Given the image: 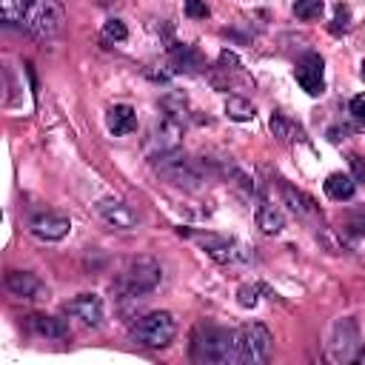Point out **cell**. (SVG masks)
<instances>
[{"label":"cell","instance_id":"1","mask_svg":"<svg viewBox=\"0 0 365 365\" xmlns=\"http://www.w3.org/2000/svg\"><path fill=\"white\" fill-rule=\"evenodd\" d=\"M234 334L237 331L200 322L191 334V359L194 362H234Z\"/></svg>","mask_w":365,"mask_h":365},{"label":"cell","instance_id":"2","mask_svg":"<svg viewBox=\"0 0 365 365\" xmlns=\"http://www.w3.org/2000/svg\"><path fill=\"white\" fill-rule=\"evenodd\" d=\"M151 163H154V171H157L163 180H168L171 185L188 188V191L200 188V185L208 180L205 163H202V160H194V157H188V154H182L180 148H177V151H168V154H160V157H154Z\"/></svg>","mask_w":365,"mask_h":365},{"label":"cell","instance_id":"3","mask_svg":"<svg viewBox=\"0 0 365 365\" xmlns=\"http://www.w3.org/2000/svg\"><path fill=\"white\" fill-rule=\"evenodd\" d=\"M160 279H163L160 262L151 259V257H137V259H131V262L120 271V277L114 279V291H117L123 299H137V297L151 294V291L160 285Z\"/></svg>","mask_w":365,"mask_h":365},{"label":"cell","instance_id":"4","mask_svg":"<svg viewBox=\"0 0 365 365\" xmlns=\"http://www.w3.org/2000/svg\"><path fill=\"white\" fill-rule=\"evenodd\" d=\"M274 336L262 322H248L234 334V362L237 365H257L271 356Z\"/></svg>","mask_w":365,"mask_h":365},{"label":"cell","instance_id":"5","mask_svg":"<svg viewBox=\"0 0 365 365\" xmlns=\"http://www.w3.org/2000/svg\"><path fill=\"white\" fill-rule=\"evenodd\" d=\"M20 23L31 37L46 40V37L60 34V29L66 23V11H63L60 0H31Z\"/></svg>","mask_w":365,"mask_h":365},{"label":"cell","instance_id":"6","mask_svg":"<svg viewBox=\"0 0 365 365\" xmlns=\"http://www.w3.org/2000/svg\"><path fill=\"white\" fill-rule=\"evenodd\" d=\"M177 334V322L168 311H151L140 317L131 328V339L143 348H165Z\"/></svg>","mask_w":365,"mask_h":365},{"label":"cell","instance_id":"7","mask_svg":"<svg viewBox=\"0 0 365 365\" xmlns=\"http://www.w3.org/2000/svg\"><path fill=\"white\" fill-rule=\"evenodd\" d=\"M182 237H191V240H197L202 248H205V254L211 257V259H217V262H228V265H234V262H248L251 259V251L254 248H248V245H242L240 240H234V237H222V234H202V231H188V228H177Z\"/></svg>","mask_w":365,"mask_h":365},{"label":"cell","instance_id":"8","mask_svg":"<svg viewBox=\"0 0 365 365\" xmlns=\"http://www.w3.org/2000/svg\"><path fill=\"white\" fill-rule=\"evenodd\" d=\"M362 354V342H359V328L354 319H339L331 328L328 336V359L331 362H354Z\"/></svg>","mask_w":365,"mask_h":365},{"label":"cell","instance_id":"9","mask_svg":"<svg viewBox=\"0 0 365 365\" xmlns=\"http://www.w3.org/2000/svg\"><path fill=\"white\" fill-rule=\"evenodd\" d=\"M180 137H182V123L180 120H171L165 114H160V120L151 125L148 137H145V151L148 157H160V154H168V151H177L180 148Z\"/></svg>","mask_w":365,"mask_h":365},{"label":"cell","instance_id":"10","mask_svg":"<svg viewBox=\"0 0 365 365\" xmlns=\"http://www.w3.org/2000/svg\"><path fill=\"white\" fill-rule=\"evenodd\" d=\"M322 74H325V63H322V57L317 51H308V54H302L297 60L294 77H297V83L302 86L305 94H311V97L322 94V88H325V77Z\"/></svg>","mask_w":365,"mask_h":365},{"label":"cell","instance_id":"11","mask_svg":"<svg viewBox=\"0 0 365 365\" xmlns=\"http://www.w3.org/2000/svg\"><path fill=\"white\" fill-rule=\"evenodd\" d=\"M66 314L86 322V325H100L106 317V305L97 294H77L74 299L66 302Z\"/></svg>","mask_w":365,"mask_h":365},{"label":"cell","instance_id":"12","mask_svg":"<svg viewBox=\"0 0 365 365\" xmlns=\"http://www.w3.org/2000/svg\"><path fill=\"white\" fill-rule=\"evenodd\" d=\"M97 214H100L111 228H117V231H128V228L137 225V214H134V208L125 205L123 200H114V197L100 200V202H97Z\"/></svg>","mask_w":365,"mask_h":365},{"label":"cell","instance_id":"13","mask_svg":"<svg viewBox=\"0 0 365 365\" xmlns=\"http://www.w3.org/2000/svg\"><path fill=\"white\" fill-rule=\"evenodd\" d=\"M71 231V220L63 214H40L31 220V234L46 242H57Z\"/></svg>","mask_w":365,"mask_h":365},{"label":"cell","instance_id":"14","mask_svg":"<svg viewBox=\"0 0 365 365\" xmlns=\"http://www.w3.org/2000/svg\"><path fill=\"white\" fill-rule=\"evenodd\" d=\"M6 288L14 294V297H23V299H40L46 294L43 282L37 279V274L31 271H9L6 274Z\"/></svg>","mask_w":365,"mask_h":365},{"label":"cell","instance_id":"15","mask_svg":"<svg viewBox=\"0 0 365 365\" xmlns=\"http://www.w3.org/2000/svg\"><path fill=\"white\" fill-rule=\"evenodd\" d=\"M106 125H108V131L114 137H125V134H131L137 128V111L131 106H125V103H117V106H111L106 111Z\"/></svg>","mask_w":365,"mask_h":365},{"label":"cell","instance_id":"16","mask_svg":"<svg viewBox=\"0 0 365 365\" xmlns=\"http://www.w3.org/2000/svg\"><path fill=\"white\" fill-rule=\"evenodd\" d=\"M322 188H325V194H328L334 202H348V200L356 194V180H354L351 174L334 171V174H328V177H325Z\"/></svg>","mask_w":365,"mask_h":365},{"label":"cell","instance_id":"17","mask_svg":"<svg viewBox=\"0 0 365 365\" xmlns=\"http://www.w3.org/2000/svg\"><path fill=\"white\" fill-rule=\"evenodd\" d=\"M279 191H282L285 205H288L297 217H314V214H317V202H314V197H308L305 191H299V188H294V185H288V182H282Z\"/></svg>","mask_w":365,"mask_h":365},{"label":"cell","instance_id":"18","mask_svg":"<svg viewBox=\"0 0 365 365\" xmlns=\"http://www.w3.org/2000/svg\"><path fill=\"white\" fill-rule=\"evenodd\" d=\"M254 220H257V228L262 234H268V237H274V234H279L285 228V214L277 205H271V202H259Z\"/></svg>","mask_w":365,"mask_h":365},{"label":"cell","instance_id":"19","mask_svg":"<svg viewBox=\"0 0 365 365\" xmlns=\"http://www.w3.org/2000/svg\"><path fill=\"white\" fill-rule=\"evenodd\" d=\"M31 328L40 336H48V339H63L68 334V322L60 319V317H51V314H34L31 317Z\"/></svg>","mask_w":365,"mask_h":365},{"label":"cell","instance_id":"20","mask_svg":"<svg viewBox=\"0 0 365 365\" xmlns=\"http://www.w3.org/2000/svg\"><path fill=\"white\" fill-rule=\"evenodd\" d=\"M268 125H271V134L277 137V140H282V143H294V140H305V134H302V128L291 120V117H285V114H279V111H274L271 114V120H268Z\"/></svg>","mask_w":365,"mask_h":365},{"label":"cell","instance_id":"21","mask_svg":"<svg viewBox=\"0 0 365 365\" xmlns=\"http://www.w3.org/2000/svg\"><path fill=\"white\" fill-rule=\"evenodd\" d=\"M160 111H163L165 117L180 120V123L185 125V120H188V100H185V94H180V91L165 94V97L160 100Z\"/></svg>","mask_w":365,"mask_h":365},{"label":"cell","instance_id":"22","mask_svg":"<svg viewBox=\"0 0 365 365\" xmlns=\"http://www.w3.org/2000/svg\"><path fill=\"white\" fill-rule=\"evenodd\" d=\"M225 114H228V120H234V123H248V120H254V106L245 100V97H228L225 100Z\"/></svg>","mask_w":365,"mask_h":365},{"label":"cell","instance_id":"23","mask_svg":"<svg viewBox=\"0 0 365 365\" xmlns=\"http://www.w3.org/2000/svg\"><path fill=\"white\" fill-rule=\"evenodd\" d=\"M325 11V0H297L294 3V14L299 20H317Z\"/></svg>","mask_w":365,"mask_h":365},{"label":"cell","instance_id":"24","mask_svg":"<svg viewBox=\"0 0 365 365\" xmlns=\"http://www.w3.org/2000/svg\"><path fill=\"white\" fill-rule=\"evenodd\" d=\"M29 3H31V0H0V6H3V20H6V23H20L23 14H26V9H29Z\"/></svg>","mask_w":365,"mask_h":365},{"label":"cell","instance_id":"25","mask_svg":"<svg viewBox=\"0 0 365 365\" xmlns=\"http://www.w3.org/2000/svg\"><path fill=\"white\" fill-rule=\"evenodd\" d=\"M125 37H128V29H125V23H123V20L111 17V20H106V23H103V40H114V43H123Z\"/></svg>","mask_w":365,"mask_h":365},{"label":"cell","instance_id":"26","mask_svg":"<svg viewBox=\"0 0 365 365\" xmlns=\"http://www.w3.org/2000/svg\"><path fill=\"white\" fill-rule=\"evenodd\" d=\"M257 294H259L257 285H240V288H237V302H240L242 308H254V305L259 302Z\"/></svg>","mask_w":365,"mask_h":365},{"label":"cell","instance_id":"27","mask_svg":"<svg viewBox=\"0 0 365 365\" xmlns=\"http://www.w3.org/2000/svg\"><path fill=\"white\" fill-rule=\"evenodd\" d=\"M348 26H351V9L339 3V6H336V14H334V26H331V31L339 34V31H345Z\"/></svg>","mask_w":365,"mask_h":365},{"label":"cell","instance_id":"28","mask_svg":"<svg viewBox=\"0 0 365 365\" xmlns=\"http://www.w3.org/2000/svg\"><path fill=\"white\" fill-rule=\"evenodd\" d=\"M185 17H191V20H205V17H208L205 0H185Z\"/></svg>","mask_w":365,"mask_h":365},{"label":"cell","instance_id":"29","mask_svg":"<svg viewBox=\"0 0 365 365\" xmlns=\"http://www.w3.org/2000/svg\"><path fill=\"white\" fill-rule=\"evenodd\" d=\"M348 111H351V117H354V120L365 123V94H356V97H351V103H348Z\"/></svg>","mask_w":365,"mask_h":365},{"label":"cell","instance_id":"30","mask_svg":"<svg viewBox=\"0 0 365 365\" xmlns=\"http://www.w3.org/2000/svg\"><path fill=\"white\" fill-rule=\"evenodd\" d=\"M348 228L354 234H365V208H359L354 217H348Z\"/></svg>","mask_w":365,"mask_h":365},{"label":"cell","instance_id":"31","mask_svg":"<svg viewBox=\"0 0 365 365\" xmlns=\"http://www.w3.org/2000/svg\"><path fill=\"white\" fill-rule=\"evenodd\" d=\"M351 168H354L356 180H359V182H365V163H362V157H359V154H351Z\"/></svg>","mask_w":365,"mask_h":365},{"label":"cell","instance_id":"32","mask_svg":"<svg viewBox=\"0 0 365 365\" xmlns=\"http://www.w3.org/2000/svg\"><path fill=\"white\" fill-rule=\"evenodd\" d=\"M359 74H362V80H365V60H362V66H359Z\"/></svg>","mask_w":365,"mask_h":365}]
</instances>
